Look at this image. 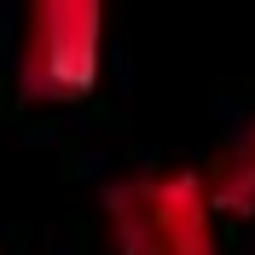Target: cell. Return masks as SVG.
<instances>
[{"instance_id":"6da1fadb","label":"cell","mask_w":255,"mask_h":255,"mask_svg":"<svg viewBox=\"0 0 255 255\" xmlns=\"http://www.w3.org/2000/svg\"><path fill=\"white\" fill-rule=\"evenodd\" d=\"M105 238L116 255H221V215L203 174L133 168L105 186Z\"/></svg>"},{"instance_id":"7a4b0ae2","label":"cell","mask_w":255,"mask_h":255,"mask_svg":"<svg viewBox=\"0 0 255 255\" xmlns=\"http://www.w3.org/2000/svg\"><path fill=\"white\" fill-rule=\"evenodd\" d=\"M105 6L41 0L17 35V93L29 105H81L105 81Z\"/></svg>"},{"instance_id":"3957f363","label":"cell","mask_w":255,"mask_h":255,"mask_svg":"<svg viewBox=\"0 0 255 255\" xmlns=\"http://www.w3.org/2000/svg\"><path fill=\"white\" fill-rule=\"evenodd\" d=\"M203 191L221 221H255V116L209 157Z\"/></svg>"}]
</instances>
